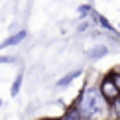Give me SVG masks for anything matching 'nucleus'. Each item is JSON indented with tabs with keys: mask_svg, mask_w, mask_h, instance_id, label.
I'll use <instances>...</instances> for the list:
<instances>
[{
	"mask_svg": "<svg viewBox=\"0 0 120 120\" xmlns=\"http://www.w3.org/2000/svg\"><path fill=\"white\" fill-rule=\"evenodd\" d=\"M118 104H120V97H118Z\"/></svg>",
	"mask_w": 120,
	"mask_h": 120,
	"instance_id": "obj_12",
	"label": "nucleus"
},
{
	"mask_svg": "<svg viewBox=\"0 0 120 120\" xmlns=\"http://www.w3.org/2000/svg\"><path fill=\"white\" fill-rule=\"evenodd\" d=\"M87 30H89V22H81L79 28H77V32H87Z\"/></svg>",
	"mask_w": 120,
	"mask_h": 120,
	"instance_id": "obj_11",
	"label": "nucleus"
},
{
	"mask_svg": "<svg viewBox=\"0 0 120 120\" xmlns=\"http://www.w3.org/2000/svg\"><path fill=\"white\" fill-rule=\"evenodd\" d=\"M0 104H2V101H0Z\"/></svg>",
	"mask_w": 120,
	"mask_h": 120,
	"instance_id": "obj_13",
	"label": "nucleus"
},
{
	"mask_svg": "<svg viewBox=\"0 0 120 120\" xmlns=\"http://www.w3.org/2000/svg\"><path fill=\"white\" fill-rule=\"evenodd\" d=\"M77 12H79L81 18H85V16H89V14H93V6L91 4H81V6L77 8Z\"/></svg>",
	"mask_w": 120,
	"mask_h": 120,
	"instance_id": "obj_8",
	"label": "nucleus"
},
{
	"mask_svg": "<svg viewBox=\"0 0 120 120\" xmlns=\"http://www.w3.org/2000/svg\"><path fill=\"white\" fill-rule=\"evenodd\" d=\"M106 104L108 102L104 101V97L101 94L98 89L87 87V89H83L81 97L77 101V108L81 112L83 120H93V118H97L98 114H102L106 110Z\"/></svg>",
	"mask_w": 120,
	"mask_h": 120,
	"instance_id": "obj_1",
	"label": "nucleus"
},
{
	"mask_svg": "<svg viewBox=\"0 0 120 120\" xmlns=\"http://www.w3.org/2000/svg\"><path fill=\"white\" fill-rule=\"evenodd\" d=\"M22 79H24V75L22 73H18L16 75V79H14V83H12V97H18V93H20V87H22Z\"/></svg>",
	"mask_w": 120,
	"mask_h": 120,
	"instance_id": "obj_7",
	"label": "nucleus"
},
{
	"mask_svg": "<svg viewBox=\"0 0 120 120\" xmlns=\"http://www.w3.org/2000/svg\"><path fill=\"white\" fill-rule=\"evenodd\" d=\"M108 75H110V77H112V81L116 83V87L120 89V69H112V71L108 73Z\"/></svg>",
	"mask_w": 120,
	"mask_h": 120,
	"instance_id": "obj_9",
	"label": "nucleus"
},
{
	"mask_svg": "<svg viewBox=\"0 0 120 120\" xmlns=\"http://www.w3.org/2000/svg\"><path fill=\"white\" fill-rule=\"evenodd\" d=\"M106 53H108V47H106V45H101V43H98V45H94V47L91 49V51H87V55H89V57H91L93 61H94V59H101V57H104Z\"/></svg>",
	"mask_w": 120,
	"mask_h": 120,
	"instance_id": "obj_5",
	"label": "nucleus"
},
{
	"mask_svg": "<svg viewBox=\"0 0 120 120\" xmlns=\"http://www.w3.org/2000/svg\"><path fill=\"white\" fill-rule=\"evenodd\" d=\"M26 36H28V32L26 30H20V32H16V34H12L10 38H6L2 43H0V49H6V47H12V45H18V43H22L24 39H26Z\"/></svg>",
	"mask_w": 120,
	"mask_h": 120,
	"instance_id": "obj_3",
	"label": "nucleus"
},
{
	"mask_svg": "<svg viewBox=\"0 0 120 120\" xmlns=\"http://www.w3.org/2000/svg\"><path fill=\"white\" fill-rule=\"evenodd\" d=\"M93 18L97 20V24H98V26H101L102 30H106V32H110V34H116V30H114V26H112V24L108 22V20L104 18V16H101V14H97L94 10H93Z\"/></svg>",
	"mask_w": 120,
	"mask_h": 120,
	"instance_id": "obj_4",
	"label": "nucleus"
},
{
	"mask_svg": "<svg viewBox=\"0 0 120 120\" xmlns=\"http://www.w3.org/2000/svg\"><path fill=\"white\" fill-rule=\"evenodd\" d=\"M16 59L10 57V55H0V63H14Z\"/></svg>",
	"mask_w": 120,
	"mask_h": 120,
	"instance_id": "obj_10",
	"label": "nucleus"
},
{
	"mask_svg": "<svg viewBox=\"0 0 120 120\" xmlns=\"http://www.w3.org/2000/svg\"><path fill=\"white\" fill-rule=\"evenodd\" d=\"M79 75H81V71H71L69 75H65L63 79H59V81H57V87H67V85H71Z\"/></svg>",
	"mask_w": 120,
	"mask_h": 120,
	"instance_id": "obj_6",
	"label": "nucleus"
},
{
	"mask_svg": "<svg viewBox=\"0 0 120 120\" xmlns=\"http://www.w3.org/2000/svg\"><path fill=\"white\" fill-rule=\"evenodd\" d=\"M98 91H101V94L104 97V101H106L108 104L116 102L118 97H120V89L116 87V83L112 81L110 75H106V77L101 81V87H98Z\"/></svg>",
	"mask_w": 120,
	"mask_h": 120,
	"instance_id": "obj_2",
	"label": "nucleus"
}]
</instances>
